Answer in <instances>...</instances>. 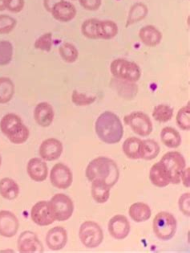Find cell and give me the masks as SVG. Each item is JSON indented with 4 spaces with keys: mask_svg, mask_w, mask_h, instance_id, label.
I'll use <instances>...</instances> for the list:
<instances>
[{
    "mask_svg": "<svg viewBox=\"0 0 190 253\" xmlns=\"http://www.w3.org/2000/svg\"><path fill=\"white\" fill-rule=\"evenodd\" d=\"M96 135L105 143H119L124 136V126L120 118L111 111H105L96 119L95 123Z\"/></svg>",
    "mask_w": 190,
    "mask_h": 253,
    "instance_id": "6da1fadb",
    "label": "cell"
},
{
    "mask_svg": "<svg viewBox=\"0 0 190 253\" xmlns=\"http://www.w3.org/2000/svg\"><path fill=\"white\" fill-rule=\"evenodd\" d=\"M88 181L103 179L112 187L119 180L120 171L118 166L113 159L106 157H98L88 163L85 170Z\"/></svg>",
    "mask_w": 190,
    "mask_h": 253,
    "instance_id": "7a4b0ae2",
    "label": "cell"
},
{
    "mask_svg": "<svg viewBox=\"0 0 190 253\" xmlns=\"http://www.w3.org/2000/svg\"><path fill=\"white\" fill-rule=\"evenodd\" d=\"M0 129L11 143H25L30 136V131L23 123L21 118L15 114H7L0 121Z\"/></svg>",
    "mask_w": 190,
    "mask_h": 253,
    "instance_id": "3957f363",
    "label": "cell"
},
{
    "mask_svg": "<svg viewBox=\"0 0 190 253\" xmlns=\"http://www.w3.org/2000/svg\"><path fill=\"white\" fill-rule=\"evenodd\" d=\"M178 229V222L171 213L160 211L152 221L154 234L160 240L168 241L175 236Z\"/></svg>",
    "mask_w": 190,
    "mask_h": 253,
    "instance_id": "277c9868",
    "label": "cell"
},
{
    "mask_svg": "<svg viewBox=\"0 0 190 253\" xmlns=\"http://www.w3.org/2000/svg\"><path fill=\"white\" fill-rule=\"evenodd\" d=\"M110 72L114 78L128 82H137L141 78V69L137 63L118 58L113 60L110 65Z\"/></svg>",
    "mask_w": 190,
    "mask_h": 253,
    "instance_id": "5b68a950",
    "label": "cell"
},
{
    "mask_svg": "<svg viewBox=\"0 0 190 253\" xmlns=\"http://www.w3.org/2000/svg\"><path fill=\"white\" fill-rule=\"evenodd\" d=\"M160 162L166 170L170 184H179L182 173L186 168V159L183 155L178 151H171L166 153Z\"/></svg>",
    "mask_w": 190,
    "mask_h": 253,
    "instance_id": "8992f818",
    "label": "cell"
},
{
    "mask_svg": "<svg viewBox=\"0 0 190 253\" xmlns=\"http://www.w3.org/2000/svg\"><path fill=\"white\" fill-rule=\"evenodd\" d=\"M49 203L50 211L55 221L64 222L69 220L74 212V204L69 196L59 193L51 198Z\"/></svg>",
    "mask_w": 190,
    "mask_h": 253,
    "instance_id": "52a82bcc",
    "label": "cell"
},
{
    "mask_svg": "<svg viewBox=\"0 0 190 253\" xmlns=\"http://www.w3.org/2000/svg\"><path fill=\"white\" fill-rule=\"evenodd\" d=\"M79 240L87 249H96L102 244L104 232L98 223L93 221H85L79 227Z\"/></svg>",
    "mask_w": 190,
    "mask_h": 253,
    "instance_id": "ba28073f",
    "label": "cell"
},
{
    "mask_svg": "<svg viewBox=\"0 0 190 253\" xmlns=\"http://www.w3.org/2000/svg\"><path fill=\"white\" fill-rule=\"evenodd\" d=\"M124 124L130 127L133 133L141 137H147L152 133L153 125L147 114L141 111L132 112L124 118Z\"/></svg>",
    "mask_w": 190,
    "mask_h": 253,
    "instance_id": "9c48e42d",
    "label": "cell"
},
{
    "mask_svg": "<svg viewBox=\"0 0 190 253\" xmlns=\"http://www.w3.org/2000/svg\"><path fill=\"white\" fill-rule=\"evenodd\" d=\"M50 182L56 188L65 190L72 186L73 182V172L64 163H57L51 168Z\"/></svg>",
    "mask_w": 190,
    "mask_h": 253,
    "instance_id": "30bf717a",
    "label": "cell"
},
{
    "mask_svg": "<svg viewBox=\"0 0 190 253\" xmlns=\"http://www.w3.org/2000/svg\"><path fill=\"white\" fill-rule=\"evenodd\" d=\"M18 251L20 253H43V246L35 232H22L17 240Z\"/></svg>",
    "mask_w": 190,
    "mask_h": 253,
    "instance_id": "8fae6325",
    "label": "cell"
},
{
    "mask_svg": "<svg viewBox=\"0 0 190 253\" xmlns=\"http://www.w3.org/2000/svg\"><path fill=\"white\" fill-rule=\"evenodd\" d=\"M108 230L112 237L115 240H124L130 233V223L126 216L123 214H116L109 220Z\"/></svg>",
    "mask_w": 190,
    "mask_h": 253,
    "instance_id": "7c38bea8",
    "label": "cell"
},
{
    "mask_svg": "<svg viewBox=\"0 0 190 253\" xmlns=\"http://www.w3.org/2000/svg\"><path fill=\"white\" fill-rule=\"evenodd\" d=\"M64 151V146L60 140L47 138L41 143L38 154L45 162L56 161L60 159Z\"/></svg>",
    "mask_w": 190,
    "mask_h": 253,
    "instance_id": "4fadbf2b",
    "label": "cell"
},
{
    "mask_svg": "<svg viewBox=\"0 0 190 253\" xmlns=\"http://www.w3.org/2000/svg\"><path fill=\"white\" fill-rule=\"evenodd\" d=\"M31 218L37 225L40 227L49 226L55 222L48 201H39L32 207L31 210Z\"/></svg>",
    "mask_w": 190,
    "mask_h": 253,
    "instance_id": "5bb4252c",
    "label": "cell"
},
{
    "mask_svg": "<svg viewBox=\"0 0 190 253\" xmlns=\"http://www.w3.org/2000/svg\"><path fill=\"white\" fill-rule=\"evenodd\" d=\"M19 221L14 213L10 211H0V236L11 238L17 234Z\"/></svg>",
    "mask_w": 190,
    "mask_h": 253,
    "instance_id": "9a60e30c",
    "label": "cell"
},
{
    "mask_svg": "<svg viewBox=\"0 0 190 253\" xmlns=\"http://www.w3.org/2000/svg\"><path fill=\"white\" fill-rule=\"evenodd\" d=\"M110 86L119 97L127 101H132L136 98L139 91V87L136 84V82H128L115 78H112Z\"/></svg>",
    "mask_w": 190,
    "mask_h": 253,
    "instance_id": "2e32d148",
    "label": "cell"
},
{
    "mask_svg": "<svg viewBox=\"0 0 190 253\" xmlns=\"http://www.w3.org/2000/svg\"><path fill=\"white\" fill-rule=\"evenodd\" d=\"M51 15L55 20L61 23H69L75 19L77 10L75 5L72 2L61 0L57 2L51 11Z\"/></svg>",
    "mask_w": 190,
    "mask_h": 253,
    "instance_id": "e0dca14e",
    "label": "cell"
},
{
    "mask_svg": "<svg viewBox=\"0 0 190 253\" xmlns=\"http://www.w3.org/2000/svg\"><path fill=\"white\" fill-rule=\"evenodd\" d=\"M68 243V233L64 227H53L47 232L46 236V245L51 251H60L66 246Z\"/></svg>",
    "mask_w": 190,
    "mask_h": 253,
    "instance_id": "ac0fdd59",
    "label": "cell"
},
{
    "mask_svg": "<svg viewBox=\"0 0 190 253\" xmlns=\"http://www.w3.org/2000/svg\"><path fill=\"white\" fill-rule=\"evenodd\" d=\"M27 172L32 180L42 182L46 180L48 175V168L44 160L38 158H33L28 161Z\"/></svg>",
    "mask_w": 190,
    "mask_h": 253,
    "instance_id": "d6986e66",
    "label": "cell"
},
{
    "mask_svg": "<svg viewBox=\"0 0 190 253\" xmlns=\"http://www.w3.org/2000/svg\"><path fill=\"white\" fill-rule=\"evenodd\" d=\"M55 112L53 107L48 102H40L34 110V118L36 123L41 127H49L53 123Z\"/></svg>",
    "mask_w": 190,
    "mask_h": 253,
    "instance_id": "ffe728a7",
    "label": "cell"
},
{
    "mask_svg": "<svg viewBox=\"0 0 190 253\" xmlns=\"http://www.w3.org/2000/svg\"><path fill=\"white\" fill-rule=\"evenodd\" d=\"M139 38L144 45L149 47L158 46L163 39V34L154 25H146L139 31Z\"/></svg>",
    "mask_w": 190,
    "mask_h": 253,
    "instance_id": "44dd1931",
    "label": "cell"
},
{
    "mask_svg": "<svg viewBox=\"0 0 190 253\" xmlns=\"http://www.w3.org/2000/svg\"><path fill=\"white\" fill-rule=\"evenodd\" d=\"M111 187L103 179H95L92 182V196L97 204L107 203L110 197Z\"/></svg>",
    "mask_w": 190,
    "mask_h": 253,
    "instance_id": "7402d4cb",
    "label": "cell"
},
{
    "mask_svg": "<svg viewBox=\"0 0 190 253\" xmlns=\"http://www.w3.org/2000/svg\"><path fill=\"white\" fill-rule=\"evenodd\" d=\"M150 179L155 187L163 188L170 184L169 176L160 162L155 163L150 172Z\"/></svg>",
    "mask_w": 190,
    "mask_h": 253,
    "instance_id": "603a6c76",
    "label": "cell"
},
{
    "mask_svg": "<svg viewBox=\"0 0 190 253\" xmlns=\"http://www.w3.org/2000/svg\"><path fill=\"white\" fill-rule=\"evenodd\" d=\"M128 214L131 219L136 223H143L151 218L152 211L148 204L139 202L131 205Z\"/></svg>",
    "mask_w": 190,
    "mask_h": 253,
    "instance_id": "cb8c5ba5",
    "label": "cell"
},
{
    "mask_svg": "<svg viewBox=\"0 0 190 253\" xmlns=\"http://www.w3.org/2000/svg\"><path fill=\"white\" fill-rule=\"evenodd\" d=\"M160 141L166 147L170 149L178 148L182 145V136L177 129L167 126L160 131Z\"/></svg>",
    "mask_w": 190,
    "mask_h": 253,
    "instance_id": "d4e9b609",
    "label": "cell"
},
{
    "mask_svg": "<svg viewBox=\"0 0 190 253\" xmlns=\"http://www.w3.org/2000/svg\"><path fill=\"white\" fill-rule=\"evenodd\" d=\"M149 8L143 2H137L130 7L126 20V27L132 26L147 17Z\"/></svg>",
    "mask_w": 190,
    "mask_h": 253,
    "instance_id": "484cf974",
    "label": "cell"
},
{
    "mask_svg": "<svg viewBox=\"0 0 190 253\" xmlns=\"http://www.w3.org/2000/svg\"><path fill=\"white\" fill-rule=\"evenodd\" d=\"M19 187L17 182L11 178L0 180V195L6 200H14L19 196Z\"/></svg>",
    "mask_w": 190,
    "mask_h": 253,
    "instance_id": "4316f807",
    "label": "cell"
},
{
    "mask_svg": "<svg viewBox=\"0 0 190 253\" xmlns=\"http://www.w3.org/2000/svg\"><path fill=\"white\" fill-rule=\"evenodd\" d=\"M141 142L138 137H131L127 138L123 143V152L127 158L130 159H141Z\"/></svg>",
    "mask_w": 190,
    "mask_h": 253,
    "instance_id": "83f0119b",
    "label": "cell"
},
{
    "mask_svg": "<svg viewBox=\"0 0 190 253\" xmlns=\"http://www.w3.org/2000/svg\"><path fill=\"white\" fill-rule=\"evenodd\" d=\"M119 33V28L114 20H100L99 23V40L110 41L115 38Z\"/></svg>",
    "mask_w": 190,
    "mask_h": 253,
    "instance_id": "f1b7e54d",
    "label": "cell"
},
{
    "mask_svg": "<svg viewBox=\"0 0 190 253\" xmlns=\"http://www.w3.org/2000/svg\"><path fill=\"white\" fill-rule=\"evenodd\" d=\"M15 95V84L11 78H0V104L4 105L12 100Z\"/></svg>",
    "mask_w": 190,
    "mask_h": 253,
    "instance_id": "f546056e",
    "label": "cell"
},
{
    "mask_svg": "<svg viewBox=\"0 0 190 253\" xmlns=\"http://www.w3.org/2000/svg\"><path fill=\"white\" fill-rule=\"evenodd\" d=\"M160 147L153 139L142 140L141 142V159L150 161L156 159L160 154Z\"/></svg>",
    "mask_w": 190,
    "mask_h": 253,
    "instance_id": "4dcf8cb0",
    "label": "cell"
},
{
    "mask_svg": "<svg viewBox=\"0 0 190 253\" xmlns=\"http://www.w3.org/2000/svg\"><path fill=\"white\" fill-rule=\"evenodd\" d=\"M99 23L100 20L91 18L84 20L81 25V33L89 40H99Z\"/></svg>",
    "mask_w": 190,
    "mask_h": 253,
    "instance_id": "1f68e13d",
    "label": "cell"
},
{
    "mask_svg": "<svg viewBox=\"0 0 190 253\" xmlns=\"http://www.w3.org/2000/svg\"><path fill=\"white\" fill-rule=\"evenodd\" d=\"M152 115L154 120L156 122L166 123L173 118V109L166 104H160L154 107Z\"/></svg>",
    "mask_w": 190,
    "mask_h": 253,
    "instance_id": "d6a6232c",
    "label": "cell"
},
{
    "mask_svg": "<svg viewBox=\"0 0 190 253\" xmlns=\"http://www.w3.org/2000/svg\"><path fill=\"white\" fill-rule=\"evenodd\" d=\"M59 53L64 62L73 64L79 58V51L74 44L64 43L59 47Z\"/></svg>",
    "mask_w": 190,
    "mask_h": 253,
    "instance_id": "836d02e7",
    "label": "cell"
},
{
    "mask_svg": "<svg viewBox=\"0 0 190 253\" xmlns=\"http://www.w3.org/2000/svg\"><path fill=\"white\" fill-rule=\"evenodd\" d=\"M14 47L10 41H0V66L8 65L12 61Z\"/></svg>",
    "mask_w": 190,
    "mask_h": 253,
    "instance_id": "e575fe53",
    "label": "cell"
},
{
    "mask_svg": "<svg viewBox=\"0 0 190 253\" xmlns=\"http://www.w3.org/2000/svg\"><path fill=\"white\" fill-rule=\"evenodd\" d=\"M176 123L180 129L184 131L190 129V103L180 109L176 117Z\"/></svg>",
    "mask_w": 190,
    "mask_h": 253,
    "instance_id": "d590c367",
    "label": "cell"
},
{
    "mask_svg": "<svg viewBox=\"0 0 190 253\" xmlns=\"http://www.w3.org/2000/svg\"><path fill=\"white\" fill-rule=\"evenodd\" d=\"M52 46H53V36L51 33H46L41 35L40 37L36 40L34 43L36 49L46 52H51Z\"/></svg>",
    "mask_w": 190,
    "mask_h": 253,
    "instance_id": "8d00e7d4",
    "label": "cell"
},
{
    "mask_svg": "<svg viewBox=\"0 0 190 253\" xmlns=\"http://www.w3.org/2000/svg\"><path fill=\"white\" fill-rule=\"evenodd\" d=\"M17 20L11 15H0V34L7 35L15 30Z\"/></svg>",
    "mask_w": 190,
    "mask_h": 253,
    "instance_id": "74e56055",
    "label": "cell"
},
{
    "mask_svg": "<svg viewBox=\"0 0 190 253\" xmlns=\"http://www.w3.org/2000/svg\"><path fill=\"white\" fill-rule=\"evenodd\" d=\"M96 101V97L94 96H88L79 91L74 90L72 93V101L77 106H88L92 105Z\"/></svg>",
    "mask_w": 190,
    "mask_h": 253,
    "instance_id": "f35d334b",
    "label": "cell"
},
{
    "mask_svg": "<svg viewBox=\"0 0 190 253\" xmlns=\"http://www.w3.org/2000/svg\"><path fill=\"white\" fill-rule=\"evenodd\" d=\"M5 7L11 13H19L25 7V0H5Z\"/></svg>",
    "mask_w": 190,
    "mask_h": 253,
    "instance_id": "ab89813d",
    "label": "cell"
},
{
    "mask_svg": "<svg viewBox=\"0 0 190 253\" xmlns=\"http://www.w3.org/2000/svg\"><path fill=\"white\" fill-rule=\"evenodd\" d=\"M178 207L179 210L182 214H185L186 216H190V193H186L182 195L178 200Z\"/></svg>",
    "mask_w": 190,
    "mask_h": 253,
    "instance_id": "60d3db41",
    "label": "cell"
},
{
    "mask_svg": "<svg viewBox=\"0 0 190 253\" xmlns=\"http://www.w3.org/2000/svg\"><path fill=\"white\" fill-rule=\"evenodd\" d=\"M79 4L84 10L96 11L101 8L102 0H79Z\"/></svg>",
    "mask_w": 190,
    "mask_h": 253,
    "instance_id": "b9f144b4",
    "label": "cell"
},
{
    "mask_svg": "<svg viewBox=\"0 0 190 253\" xmlns=\"http://www.w3.org/2000/svg\"><path fill=\"white\" fill-rule=\"evenodd\" d=\"M190 168H185L184 170L182 173L181 175V182H182L185 187L187 188H190Z\"/></svg>",
    "mask_w": 190,
    "mask_h": 253,
    "instance_id": "7bdbcfd3",
    "label": "cell"
},
{
    "mask_svg": "<svg viewBox=\"0 0 190 253\" xmlns=\"http://www.w3.org/2000/svg\"><path fill=\"white\" fill-rule=\"evenodd\" d=\"M60 1H61V0H43V7L47 12L51 13V10L53 8L54 6Z\"/></svg>",
    "mask_w": 190,
    "mask_h": 253,
    "instance_id": "ee69618b",
    "label": "cell"
},
{
    "mask_svg": "<svg viewBox=\"0 0 190 253\" xmlns=\"http://www.w3.org/2000/svg\"><path fill=\"white\" fill-rule=\"evenodd\" d=\"M6 10L5 7V0H0V11H3Z\"/></svg>",
    "mask_w": 190,
    "mask_h": 253,
    "instance_id": "f6af8a7d",
    "label": "cell"
},
{
    "mask_svg": "<svg viewBox=\"0 0 190 253\" xmlns=\"http://www.w3.org/2000/svg\"><path fill=\"white\" fill-rule=\"evenodd\" d=\"M1 164H2V157L0 155V167H1Z\"/></svg>",
    "mask_w": 190,
    "mask_h": 253,
    "instance_id": "bcb514c9",
    "label": "cell"
},
{
    "mask_svg": "<svg viewBox=\"0 0 190 253\" xmlns=\"http://www.w3.org/2000/svg\"><path fill=\"white\" fill-rule=\"evenodd\" d=\"M73 1H75V0H73Z\"/></svg>",
    "mask_w": 190,
    "mask_h": 253,
    "instance_id": "7dc6e473",
    "label": "cell"
}]
</instances>
